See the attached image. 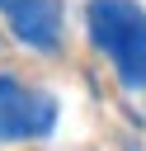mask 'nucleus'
Masks as SVG:
<instances>
[{
	"mask_svg": "<svg viewBox=\"0 0 146 151\" xmlns=\"http://www.w3.org/2000/svg\"><path fill=\"white\" fill-rule=\"evenodd\" d=\"M57 127V99L0 71V142H38Z\"/></svg>",
	"mask_w": 146,
	"mask_h": 151,
	"instance_id": "2",
	"label": "nucleus"
},
{
	"mask_svg": "<svg viewBox=\"0 0 146 151\" xmlns=\"http://www.w3.org/2000/svg\"><path fill=\"white\" fill-rule=\"evenodd\" d=\"M0 19L33 52H57L61 47V24H66L61 0H0Z\"/></svg>",
	"mask_w": 146,
	"mask_h": 151,
	"instance_id": "3",
	"label": "nucleus"
},
{
	"mask_svg": "<svg viewBox=\"0 0 146 151\" xmlns=\"http://www.w3.org/2000/svg\"><path fill=\"white\" fill-rule=\"evenodd\" d=\"M89 42L118 66L127 90L146 85V9L137 0H89L85 5Z\"/></svg>",
	"mask_w": 146,
	"mask_h": 151,
	"instance_id": "1",
	"label": "nucleus"
}]
</instances>
